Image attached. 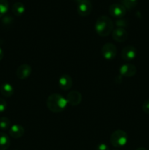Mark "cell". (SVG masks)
<instances>
[{"mask_svg":"<svg viewBox=\"0 0 149 150\" xmlns=\"http://www.w3.org/2000/svg\"><path fill=\"white\" fill-rule=\"evenodd\" d=\"M74 1H75L76 3H77V4H79V3L81 2V1H84V0H74Z\"/></svg>","mask_w":149,"mask_h":150,"instance_id":"26","label":"cell"},{"mask_svg":"<svg viewBox=\"0 0 149 150\" xmlns=\"http://www.w3.org/2000/svg\"><path fill=\"white\" fill-rule=\"evenodd\" d=\"M32 73V67L28 64H22L16 70V76L20 80H24L29 78Z\"/></svg>","mask_w":149,"mask_h":150,"instance_id":"9","label":"cell"},{"mask_svg":"<svg viewBox=\"0 0 149 150\" xmlns=\"http://www.w3.org/2000/svg\"><path fill=\"white\" fill-rule=\"evenodd\" d=\"M137 56V49L132 45H127L123 48L121 57L124 61H131Z\"/></svg>","mask_w":149,"mask_h":150,"instance_id":"8","label":"cell"},{"mask_svg":"<svg viewBox=\"0 0 149 150\" xmlns=\"http://www.w3.org/2000/svg\"><path fill=\"white\" fill-rule=\"evenodd\" d=\"M72 84V79L69 75H62L58 79V86L64 91H67L71 89Z\"/></svg>","mask_w":149,"mask_h":150,"instance_id":"12","label":"cell"},{"mask_svg":"<svg viewBox=\"0 0 149 150\" xmlns=\"http://www.w3.org/2000/svg\"><path fill=\"white\" fill-rule=\"evenodd\" d=\"M12 21H13V18L10 16H4L2 19V22L4 24H9V23H11Z\"/></svg>","mask_w":149,"mask_h":150,"instance_id":"24","label":"cell"},{"mask_svg":"<svg viewBox=\"0 0 149 150\" xmlns=\"http://www.w3.org/2000/svg\"><path fill=\"white\" fill-rule=\"evenodd\" d=\"M112 37L114 40L118 42H125L128 38V33L124 28L117 27L113 29L112 32Z\"/></svg>","mask_w":149,"mask_h":150,"instance_id":"11","label":"cell"},{"mask_svg":"<svg viewBox=\"0 0 149 150\" xmlns=\"http://www.w3.org/2000/svg\"><path fill=\"white\" fill-rule=\"evenodd\" d=\"M10 145V140L6 133L0 132V150H7Z\"/></svg>","mask_w":149,"mask_h":150,"instance_id":"16","label":"cell"},{"mask_svg":"<svg viewBox=\"0 0 149 150\" xmlns=\"http://www.w3.org/2000/svg\"><path fill=\"white\" fill-rule=\"evenodd\" d=\"M110 142L112 146L120 148L124 146L128 142V136L125 131L122 130H117L111 134Z\"/></svg>","mask_w":149,"mask_h":150,"instance_id":"3","label":"cell"},{"mask_svg":"<svg viewBox=\"0 0 149 150\" xmlns=\"http://www.w3.org/2000/svg\"><path fill=\"white\" fill-rule=\"evenodd\" d=\"M109 13L112 17L121 18L127 13V9L121 3H114L110 6Z\"/></svg>","mask_w":149,"mask_h":150,"instance_id":"5","label":"cell"},{"mask_svg":"<svg viewBox=\"0 0 149 150\" xmlns=\"http://www.w3.org/2000/svg\"><path fill=\"white\" fill-rule=\"evenodd\" d=\"M96 150H110V149L106 144L102 143L97 145V146H96Z\"/></svg>","mask_w":149,"mask_h":150,"instance_id":"23","label":"cell"},{"mask_svg":"<svg viewBox=\"0 0 149 150\" xmlns=\"http://www.w3.org/2000/svg\"><path fill=\"white\" fill-rule=\"evenodd\" d=\"M77 13L80 16L86 17L88 16L92 11V4L89 0H84L79 4L77 7Z\"/></svg>","mask_w":149,"mask_h":150,"instance_id":"7","label":"cell"},{"mask_svg":"<svg viewBox=\"0 0 149 150\" xmlns=\"http://www.w3.org/2000/svg\"><path fill=\"white\" fill-rule=\"evenodd\" d=\"M115 24L119 28H124L126 27L127 26V21L125 20V19H123L122 18H119L118 20L116 21L115 22Z\"/></svg>","mask_w":149,"mask_h":150,"instance_id":"20","label":"cell"},{"mask_svg":"<svg viewBox=\"0 0 149 150\" xmlns=\"http://www.w3.org/2000/svg\"><path fill=\"white\" fill-rule=\"evenodd\" d=\"M142 108H143V111L145 114H149V98L144 101V103H143V105H142Z\"/></svg>","mask_w":149,"mask_h":150,"instance_id":"22","label":"cell"},{"mask_svg":"<svg viewBox=\"0 0 149 150\" xmlns=\"http://www.w3.org/2000/svg\"><path fill=\"white\" fill-rule=\"evenodd\" d=\"M136 150H147V149H146L145 148H144V147H139V148H137V149Z\"/></svg>","mask_w":149,"mask_h":150,"instance_id":"27","label":"cell"},{"mask_svg":"<svg viewBox=\"0 0 149 150\" xmlns=\"http://www.w3.org/2000/svg\"><path fill=\"white\" fill-rule=\"evenodd\" d=\"M7 102L4 99L2 98H0V113H2L7 109Z\"/></svg>","mask_w":149,"mask_h":150,"instance_id":"21","label":"cell"},{"mask_svg":"<svg viewBox=\"0 0 149 150\" xmlns=\"http://www.w3.org/2000/svg\"><path fill=\"white\" fill-rule=\"evenodd\" d=\"M67 103L72 106H77L81 103L82 101V95L78 91H71L69 92L67 96Z\"/></svg>","mask_w":149,"mask_h":150,"instance_id":"10","label":"cell"},{"mask_svg":"<svg viewBox=\"0 0 149 150\" xmlns=\"http://www.w3.org/2000/svg\"><path fill=\"white\" fill-rule=\"evenodd\" d=\"M102 55L105 59H113L117 54V48L114 44L111 42H107L102 48Z\"/></svg>","mask_w":149,"mask_h":150,"instance_id":"4","label":"cell"},{"mask_svg":"<svg viewBox=\"0 0 149 150\" xmlns=\"http://www.w3.org/2000/svg\"><path fill=\"white\" fill-rule=\"evenodd\" d=\"M11 122H10V119L7 117H2L0 118V130H7L10 128L11 127Z\"/></svg>","mask_w":149,"mask_h":150,"instance_id":"17","label":"cell"},{"mask_svg":"<svg viewBox=\"0 0 149 150\" xmlns=\"http://www.w3.org/2000/svg\"><path fill=\"white\" fill-rule=\"evenodd\" d=\"M9 9V2L7 0H0V18L3 17L7 13Z\"/></svg>","mask_w":149,"mask_h":150,"instance_id":"19","label":"cell"},{"mask_svg":"<svg viewBox=\"0 0 149 150\" xmlns=\"http://www.w3.org/2000/svg\"><path fill=\"white\" fill-rule=\"evenodd\" d=\"M0 92L5 98H10L14 94V88L10 83H4L0 86Z\"/></svg>","mask_w":149,"mask_h":150,"instance_id":"14","label":"cell"},{"mask_svg":"<svg viewBox=\"0 0 149 150\" xmlns=\"http://www.w3.org/2000/svg\"><path fill=\"white\" fill-rule=\"evenodd\" d=\"M3 57H4V52H3L2 48L0 47V61H1V60H2Z\"/></svg>","mask_w":149,"mask_h":150,"instance_id":"25","label":"cell"},{"mask_svg":"<svg viewBox=\"0 0 149 150\" xmlns=\"http://www.w3.org/2000/svg\"><path fill=\"white\" fill-rule=\"evenodd\" d=\"M25 130L20 125H13L9 129V134L13 139H19L24 135Z\"/></svg>","mask_w":149,"mask_h":150,"instance_id":"13","label":"cell"},{"mask_svg":"<svg viewBox=\"0 0 149 150\" xmlns=\"http://www.w3.org/2000/svg\"><path fill=\"white\" fill-rule=\"evenodd\" d=\"M47 107L53 113H61L67 107V99L60 94L53 93L48 96L46 100Z\"/></svg>","mask_w":149,"mask_h":150,"instance_id":"1","label":"cell"},{"mask_svg":"<svg viewBox=\"0 0 149 150\" xmlns=\"http://www.w3.org/2000/svg\"><path fill=\"white\" fill-rule=\"evenodd\" d=\"M138 0H121V4L127 10H131L137 6Z\"/></svg>","mask_w":149,"mask_h":150,"instance_id":"18","label":"cell"},{"mask_svg":"<svg viewBox=\"0 0 149 150\" xmlns=\"http://www.w3.org/2000/svg\"><path fill=\"white\" fill-rule=\"evenodd\" d=\"M114 150H117V149H114Z\"/></svg>","mask_w":149,"mask_h":150,"instance_id":"28","label":"cell"},{"mask_svg":"<svg viewBox=\"0 0 149 150\" xmlns=\"http://www.w3.org/2000/svg\"><path fill=\"white\" fill-rule=\"evenodd\" d=\"M12 12L15 16L20 17L23 13H25V6L24 4L20 1L14 3L13 5L12 6Z\"/></svg>","mask_w":149,"mask_h":150,"instance_id":"15","label":"cell"},{"mask_svg":"<svg viewBox=\"0 0 149 150\" xmlns=\"http://www.w3.org/2000/svg\"><path fill=\"white\" fill-rule=\"evenodd\" d=\"M119 73L120 76H124V77H133L137 73V67L134 64L127 63V64H122L120 67Z\"/></svg>","mask_w":149,"mask_h":150,"instance_id":"6","label":"cell"},{"mask_svg":"<svg viewBox=\"0 0 149 150\" xmlns=\"http://www.w3.org/2000/svg\"><path fill=\"white\" fill-rule=\"evenodd\" d=\"M114 29L112 21L106 16L99 17L95 23V30L98 35L101 37H107L110 35Z\"/></svg>","mask_w":149,"mask_h":150,"instance_id":"2","label":"cell"}]
</instances>
